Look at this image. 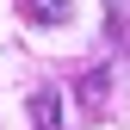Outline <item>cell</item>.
<instances>
[{"label":"cell","mask_w":130,"mask_h":130,"mask_svg":"<svg viewBox=\"0 0 130 130\" xmlns=\"http://www.w3.org/2000/svg\"><path fill=\"white\" fill-rule=\"evenodd\" d=\"M25 6V19H37V25H68V0H19Z\"/></svg>","instance_id":"obj_2"},{"label":"cell","mask_w":130,"mask_h":130,"mask_svg":"<svg viewBox=\"0 0 130 130\" xmlns=\"http://www.w3.org/2000/svg\"><path fill=\"white\" fill-rule=\"evenodd\" d=\"M31 124H37V130H68V118H62V93H56V87H37V93H31Z\"/></svg>","instance_id":"obj_1"}]
</instances>
